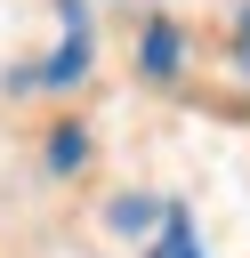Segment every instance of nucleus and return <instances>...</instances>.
I'll use <instances>...</instances> for the list:
<instances>
[{
  "instance_id": "3",
  "label": "nucleus",
  "mask_w": 250,
  "mask_h": 258,
  "mask_svg": "<svg viewBox=\"0 0 250 258\" xmlns=\"http://www.w3.org/2000/svg\"><path fill=\"white\" fill-rule=\"evenodd\" d=\"M48 161H56V169H73V161H81V129H56V145H48Z\"/></svg>"
},
{
  "instance_id": "2",
  "label": "nucleus",
  "mask_w": 250,
  "mask_h": 258,
  "mask_svg": "<svg viewBox=\"0 0 250 258\" xmlns=\"http://www.w3.org/2000/svg\"><path fill=\"white\" fill-rule=\"evenodd\" d=\"M145 64L169 73V64H177V40H169V32H145Z\"/></svg>"
},
{
  "instance_id": "1",
  "label": "nucleus",
  "mask_w": 250,
  "mask_h": 258,
  "mask_svg": "<svg viewBox=\"0 0 250 258\" xmlns=\"http://www.w3.org/2000/svg\"><path fill=\"white\" fill-rule=\"evenodd\" d=\"M81 64H89V32L73 24V32H65V48L40 64V81H48V89H65V81H81Z\"/></svg>"
},
{
  "instance_id": "5",
  "label": "nucleus",
  "mask_w": 250,
  "mask_h": 258,
  "mask_svg": "<svg viewBox=\"0 0 250 258\" xmlns=\"http://www.w3.org/2000/svg\"><path fill=\"white\" fill-rule=\"evenodd\" d=\"M234 48H242V64H250V16H242V32H234Z\"/></svg>"
},
{
  "instance_id": "4",
  "label": "nucleus",
  "mask_w": 250,
  "mask_h": 258,
  "mask_svg": "<svg viewBox=\"0 0 250 258\" xmlns=\"http://www.w3.org/2000/svg\"><path fill=\"white\" fill-rule=\"evenodd\" d=\"M161 258H202V250H194V234H185L177 218H169V234H161Z\"/></svg>"
}]
</instances>
